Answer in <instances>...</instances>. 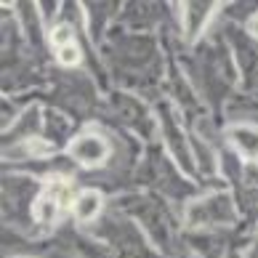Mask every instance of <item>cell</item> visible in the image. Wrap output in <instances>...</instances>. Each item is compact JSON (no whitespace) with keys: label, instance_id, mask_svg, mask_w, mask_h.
<instances>
[{"label":"cell","instance_id":"obj_2","mask_svg":"<svg viewBox=\"0 0 258 258\" xmlns=\"http://www.w3.org/2000/svg\"><path fill=\"white\" fill-rule=\"evenodd\" d=\"M189 221L192 224H221L232 221V208L224 197H210L205 203H197L189 210Z\"/></svg>","mask_w":258,"mask_h":258},{"label":"cell","instance_id":"obj_7","mask_svg":"<svg viewBox=\"0 0 258 258\" xmlns=\"http://www.w3.org/2000/svg\"><path fill=\"white\" fill-rule=\"evenodd\" d=\"M210 11V8L208 6H203V8H189V32H197L200 30V19H203L205 14Z\"/></svg>","mask_w":258,"mask_h":258},{"label":"cell","instance_id":"obj_9","mask_svg":"<svg viewBox=\"0 0 258 258\" xmlns=\"http://www.w3.org/2000/svg\"><path fill=\"white\" fill-rule=\"evenodd\" d=\"M253 32H255V35H258V22H255V24H253Z\"/></svg>","mask_w":258,"mask_h":258},{"label":"cell","instance_id":"obj_4","mask_svg":"<svg viewBox=\"0 0 258 258\" xmlns=\"http://www.w3.org/2000/svg\"><path fill=\"white\" fill-rule=\"evenodd\" d=\"M72 213L78 221H91L101 213V195L99 192H80L72 203Z\"/></svg>","mask_w":258,"mask_h":258},{"label":"cell","instance_id":"obj_6","mask_svg":"<svg viewBox=\"0 0 258 258\" xmlns=\"http://www.w3.org/2000/svg\"><path fill=\"white\" fill-rule=\"evenodd\" d=\"M59 61L61 64H67V67H75L80 61V51H78V45L75 43H67V45H61L59 48Z\"/></svg>","mask_w":258,"mask_h":258},{"label":"cell","instance_id":"obj_1","mask_svg":"<svg viewBox=\"0 0 258 258\" xmlns=\"http://www.w3.org/2000/svg\"><path fill=\"white\" fill-rule=\"evenodd\" d=\"M70 152H72V157L78 162H83V165H99V162L107 160L109 147H107V141H104L101 136H96V133H85V136L72 141Z\"/></svg>","mask_w":258,"mask_h":258},{"label":"cell","instance_id":"obj_3","mask_svg":"<svg viewBox=\"0 0 258 258\" xmlns=\"http://www.w3.org/2000/svg\"><path fill=\"white\" fill-rule=\"evenodd\" d=\"M64 181H51V186H45V192L40 195V200H37V208H35V218L40 224H53L56 216H59V208L64 203Z\"/></svg>","mask_w":258,"mask_h":258},{"label":"cell","instance_id":"obj_5","mask_svg":"<svg viewBox=\"0 0 258 258\" xmlns=\"http://www.w3.org/2000/svg\"><path fill=\"white\" fill-rule=\"evenodd\" d=\"M234 144L240 147L242 155L247 157H258V128L255 125H240L232 131Z\"/></svg>","mask_w":258,"mask_h":258},{"label":"cell","instance_id":"obj_8","mask_svg":"<svg viewBox=\"0 0 258 258\" xmlns=\"http://www.w3.org/2000/svg\"><path fill=\"white\" fill-rule=\"evenodd\" d=\"M70 37H72V27H67V24L56 27V32H53V45H56V48H61V45L70 43Z\"/></svg>","mask_w":258,"mask_h":258}]
</instances>
